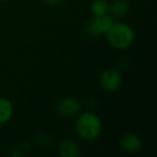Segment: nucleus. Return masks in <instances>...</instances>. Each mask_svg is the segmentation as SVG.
I'll use <instances>...</instances> for the list:
<instances>
[{
	"mask_svg": "<svg viewBox=\"0 0 157 157\" xmlns=\"http://www.w3.org/2000/svg\"><path fill=\"white\" fill-rule=\"evenodd\" d=\"M76 133L84 141L92 142L99 138L102 131V123L100 118L92 112L80 114L75 125Z\"/></svg>",
	"mask_w": 157,
	"mask_h": 157,
	"instance_id": "1",
	"label": "nucleus"
},
{
	"mask_svg": "<svg viewBox=\"0 0 157 157\" xmlns=\"http://www.w3.org/2000/svg\"><path fill=\"white\" fill-rule=\"evenodd\" d=\"M100 86L107 92H115L122 85V75L114 69H107L100 75Z\"/></svg>",
	"mask_w": 157,
	"mask_h": 157,
	"instance_id": "4",
	"label": "nucleus"
},
{
	"mask_svg": "<svg viewBox=\"0 0 157 157\" xmlns=\"http://www.w3.org/2000/svg\"><path fill=\"white\" fill-rule=\"evenodd\" d=\"M48 6H58L63 0H42Z\"/></svg>",
	"mask_w": 157,
	"mask_h": 157,
	"instance_id": "11",
	"label": "nucleus"
},
{
	"mask_svg": "<svg viewBox=\"0 0 157 157\" xmlns=\"http://www.w3.org/2000/svg\"><path fill=\"white\" fill-rule=\"evenodd\" d=\"M13 103L5 97H0V124H5L13 115Z\"/></svg>",
	"mask_w": 157,
	"mask_h": 157,
	"instance_id": "9",
	"label": "nucleus"
},
{
	"mask_svg": "<svg viewBox=\"0 0 157 157\" xmlns=\"http://www.w3.org/2000/svg\"><path fill=\"white\" fill-rule=\"evenodd\" d=\"M130 10L128 0H114L109 7V14L112 17H123L127 15Z\"/></svg>",
	"mask_w": 157,
	"mask_h": 157,
	"instance_id": "8",
	"label": "nucleus"
},
{
	"mask_svg": "<svg viewBox=\"0 0 157 157\" xmlns=\"http://www.w3.org/2000/svg\"><path fill=\"white\" fill-rule=\"evenodd\" d=\"M113 17L110 14L96 16L94 15L85 25V30L92 37H100L105 36L109 28L113 24Z\"/></svg>",
	"mask_w": 157,
	"mask_h": 157,
	"instance_id": "3",
	"label": "nucleus"
},
{
	"mask_svg": "<svg viewBox=\"0 0 157 157\" xmlns=\"http://www.w3.org/2000/svg\"><path fill=\"white\" fill-rule=\"evenodd\" d=\"M105 36L110 45L117 50L129 48L135 40L132 28L125 23H113Z\"/></svg>",
	"mask_w": 157,
	"mask_h": 157,
	"instance_id": "2",
	"label": "nucleus"
},
{
	"mask_svg": "<svg viewBox=\"0 0 157 157\" xmlns=\"http://www.w3.org/2000/svg\"><path fill=\"white\" fill-rule=\"evenodd\" d=\"M142 139L136 133L127 132L121 139V147L127 153H137L142 148Z\"/></svg>",
	"mask_w": 157,
	"mask_h": 157,
	"instance_id": "6",
	"label": "nucleus"
},
{
	"mask_svg": "<svg viewBox=\"0 0 157 157\" xmlns=\"http://www.w3.org/2000/svg\"><path fill=\"white\" fill-rule=\"evenodd\" d=\"M0 1H8V0H0Z\"/></svg>",
	"mask_w": 157,
	"mask_h": 157,
	"instance_id": "12",
	"label": "nucleus"
},
{
	"mask_svg": "<svg viewBox=\"0 0 157 157\" xmlns=\"http://www.w3.org/2000/svg\"><path fill=\"white\" fill-rule=\"evenodd\" d=\"M58 153L61 157H78L80 156V148L72 140L63 139L58 144Z\"/></svg>",
	"mask_w": 157,
	"mask_h": 157,
	"instance_id": "7",
	"label": "nucleus"
},
{
	"mask_svg": "<svg viewBox=\"0 0 157 157\" xmlns=\"http://www.w3.org/2000/svg\"><path fill=\"white\" fill-rule=\"evenodd\" d=\"M109 7L110 3L108 0H94L90 5L92 13L96 16H101L109 14Z\"/></svg>",
	"mask_w": 157,
	"mask_h": 157,
	"instance_id": "10",
	"label": "nucleus"
},
{
	"mask_svg": "<svg viewBox=\"0 0 157 157\" xmlns=\"http://www.w3.org/2000/svg\"><path fill=\"white\" fill-rule=\"evenodd\" d=\"M57 111L63 117H74L81 111V105L73 97H65L57 105Z\"/></svg>",
	"mask_w": 157,
	"mask_h": 157,
	"instance_id": "5",
	"label": "nucleus"
}]
</instances>
